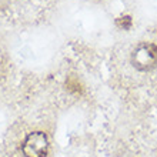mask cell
<instances>
[{
    "label": "cell",
    "instance_id": "cell-2",
    "mask_svg": "<svg viewBox=\"0 0 157 157\" xmlns=\"http://www.w3.org/2000/svg\"><path fill=\"white\" fill-rule=\"evenodd\" d=\"M21 153L25 157H47L49 153V137L44 132L29 133L21 143Z\"/></svg>",
    "mask_w": 157,
    "mask_h": 157
},
{
    "label": "cell",
    "instance_id": "cell-3",
    "mask_svg": "<svg viewBox=\"0 0 157 157\" xmlns=\"http://www.w3.org/2000/svg\"><path fill=\"white\" fill-rule=\"evenodd\" d=\"M116 25H117V27H120V29H124V30L130 29V27H132V17L130 16L119 17L116 20Z\"/></svg>",
    "mask_w": 157,
    "mask_h": 157
},
{
    "label": "cell",
    "instance_id": "cell-1",
    "mask_svg": "<svg viewBox=\"0 0 157 157\" xmlns=\"http://www.w3.org/2000/svg\"><path fill=\"white\" fill-rule=\"evenodd\" d=\"M132 64L140 71H150L157 67V44L143 41L132 52Z\"/></svg>",
    "mask_w": 157,
    "mask_h": 157
}]
</instances>
